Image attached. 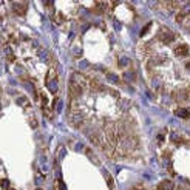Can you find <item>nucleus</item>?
I'll use <instances>...</instances> for the list:
<instances>
[{
	"instance_id": "3",
	"label": "nucleus",
	"mask_w": 190,
	"mask_h": 190,
	"mask_svg": "<svg viewBox=\"0 0 190 190\" xmlns=\"http://www.w3.org/2000/svg\"><path fill=\"white\" fill-rule=\"evenodd\" d=\"M28 9V5L25 2H14L13 3V13L17 14V16H23Z\"/></svg>"
},
{
	"instance_id": "11",
	"label": "nucleus",
	"mask_w": 190,
	"mask_h": 190,
	"mask_svg": "<svg viewBox=\"0 0 190 190\" xmlns=\"http://www.w3.org/2000/svg\"><path fill=\"white\" fill-rule=\"evenodd\" d=\"M28 122H30V125H31L33 128H36V127H37V121H36V117H34V116H30V117H28Z\"/></svg>"
},
{
	"instance_id": "2",
	"label": "nucleus",
	"mask_w": 190,
	"mask_h": 190,
	"mask_svg": "<svg viewBox=\"0 0 190 190\" xmlns=\"http://www.w3.org/2000/svg\"><path fill=\"white\" fill-rule=\"evenodd\" d=\"M158 40L159 42H164V43H171L175 40V34L171 33L169 28H161V31L158 34Z\"/></svg>"
},
{
	"instance_id": "12",
	"label": "nucleus",
	"mask_w": 190,
	"mask_h": 190,
	"mask_svg": "<svg viewBox=\"0 0 190 190\" xmlns=\"http://www.w3.org/2000/svg\"><path fill=\"white\" fill-rule=\"evenodd\" d=\"M184 28H186V30L190 33V19H187L186 22H184Z\"/></svg>"
},
{
	"instance_id": "8",
	"label": "nucleus",
	"mask_w": 190,
	"mask_h": 190,
	"mask_svg": "<svg viewBox=\"0 0 190 190\" xmlns=\"http://www.w3.org/2000/svg\"><path fill=\"white\" fill-rule=\"evenodd\" d=\"M53 20H54L56 23H62V22L65 20V17H63L60 13H56V14H53Z\"/></svg>"
},
{
	"instance_id": "14",
	"label": "nucleus",
	"mask_w": 190,
	"mask_h": 190,
	"mask_svg": "<svg viewBox=\"0 0 190 190\" xmlns=\"http://www.w3.org/2000/svg\"><path fill=\"white\" fill-rule=\"evenodd\" d=\"M187 67H189V68H190V63H187Z\"/></svg>"
},
{
	"instance_id": "5",
	"label": "nucleus",
	"mask_w": 190,
	"mask_h": 190,
	"mask_svg": "<svg viewBox=\"0 0 190 190\" xmlns=\"http://www.w3.org/2000/svg\"><path fill=\"white\" fill-rule=\"evenodd\" d=\"M175 114H176L178 117H182V119H189L190 117V111L187 108H176V110H175Z\"/></svg>"
},
{
	"instance_id": "4",
	"label": "nucleus",
	"mask_w": 190,
	"mask_h": 190,
	"mask_svg": "<svg viewBox=\"0 0 190 190\" xmlns=\"http://www.w3.org/2000/svg\"><path fill=\"white\" fill-rule=\"evenodd\" d=\"M175 54H176V56H179V57L187 56V54H189V48H187V45H186V43L178 45V46L175 48Z\"/></svg>"
},
{
	"instance_id": "13",
	"label": "nucleus",
	"mask_w": 190,
	"mask_h": 190,
	"mask_svg": "<svg viewBox=\"0 0 190 190\" xmlns=\"http://www.w3.org/2000/svg\"><path fill=\"white\" fill-rule=\"evenodd\" d=\"M108 79H110V80H113V82H119V79L116 77V74H108Z\"/></svg>"
},
{
	"instance_id": "16",
	"label": "nucleus",
	"mask_w": 190,
	"mask_h": 190,
	"mask_svg": "<svg viewBox=\"0 0 190 190\" xmlns=\"http://www.w3.org/2000/svg\"><path fill=\"white\" fill-rule=\"evenodd\" d=\"M36 190H42V189H36Z\"/></svg>"
},
{
	"instance_id": "15",
	"label": "nucleus",
	"mask_w": 190,
	"mask_h": 190,
	"mask_svg": "<svg viewBox=\"0 0 190 190\" xmlns=\"http://www.w3.org/2000/svg\"><path fill=\"white\" fill-rule=\"evenodd\" d=\"M8 190H14V189H8Z\"/></svg>"
},
{
	"instance_id": "7",
	"label": "nucleus",
	"mask_w": 190,
	"mask_h": 190,
	"mask_svg": "<svg viewBox=\"0 0 190 190\" xmlns=\"http://www.w3.org/2000/svg\"><path fill=\"white\" fill-rule=\"evenodd\" d=\"M130 63H132V60H130L128 57H122V59H119V65H121L122 68H125V67H130Z\"/></svg>"
},
{
	"instance_id": "10",
	"label": "nucleus",
	"mask_w": 190,
	"mask_h": 190,
	"mask_svg": "<svg viewBox=\"0 0 190 190\" xmlns=\"http://www.w3.org/2000/svg\"><path fill=\"white\" fill-rule=\"evenodd\" d=\"M54 190H65V186L60 182V179H56L54 181Z\"/></svg>"
},
{
	"instance_id": "1",
	"label": "nucleus",
	"mask_w": 190,
	"mask_h": 190,
	"mask_svg": "<svg viewBox=\"0 0 190 190\" xmlns=\"http://www.w3.org/2000/svg\"><path fill=\"white\" fill-rule=\"evenodd\" d=\"M84 91H85V88H82L80 85L70 80V85H68V97L70 99H79L80 100V97L84 96Z\"/></svg>"
},
{
	"instance_id": "9",
	"label": "nucleus",
	"mask_w": 190,
	"mask_h": 190,
	"mask_svg": "<svg viewBox=\"0 0 190 190\" xmlns=\"http://www.w3.org/2000/svg\"><path fill=\"white\" fill-rule=\"evenodd\" d=\"M105 179H107V182H108V187H110V189H114V182L111 181V176H110L108 171H105Z\"/></svg>"
},
{
	"instance_id": "6",
	"label": "nucleus",
	"mask_w": 190,
	"mask_h": 190,
	"mask_svg": "<svg viewBox=\"0 0 190 190\" xmlns=\"http://www.w3.org/2000/svg\"><path fill=\"white\" fill-rule=\"evenodd\" d=\"M171 141L176 142V144H184V142H186V139L178 133H171Z\"/></svg>"
}]
</instances>
